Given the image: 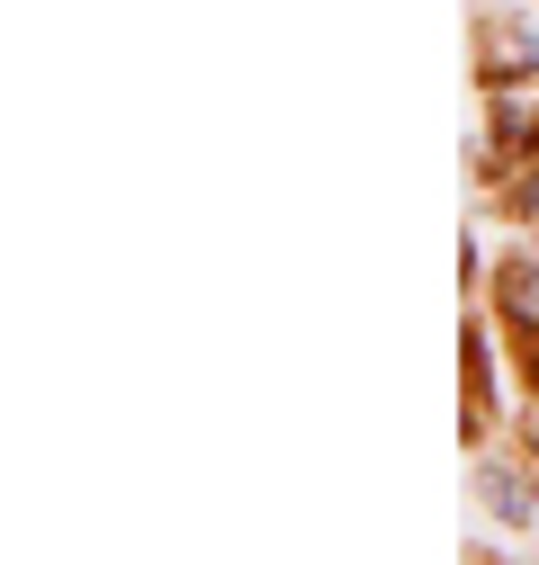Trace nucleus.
<instances>
[{"instance_id": "7ed1b4c3", "label": "nucleus", "mask_w": 539, "mask_h": 565, "mask_svg": "<svg viewBox=\"0 0 539 565\" xmlns=\"http://www.w3.org/2000/svg\"><path fill=\"white\" fill-rule=\"evenodd\" d=\"M530 216H539V189H530Z\"/></svg>"}, {"instance_id": "f257e3e1", "label": "nucleus", "mask_w": 539, "mask_h": 565, "mask_svg": "<svg viewBox=\"0 0 539 565\" xmlns=\"http://www.w3.org/2000/svg\"><path fill=\"white\" fill-rule=\"evenodd\" d=\"M504 315H512V323L539 341V252H521V260L504 269Z\"/></svg>"}, {"instance_id": "f03ea898", "label": "nucleus", "mask_w": 539, "mask_h": 565, "mask_svg": "<svg viewBox=\"0 0 539 565\" xmlns=\"http://www.w3.org/2000/svg\"><path fill=\"white\" fill-rule=\"evenodd\" d=\"M486 503L521 521V512H530V493H521V476H504V467H495V476H486Z\"/></svg>"}]
</instances>
